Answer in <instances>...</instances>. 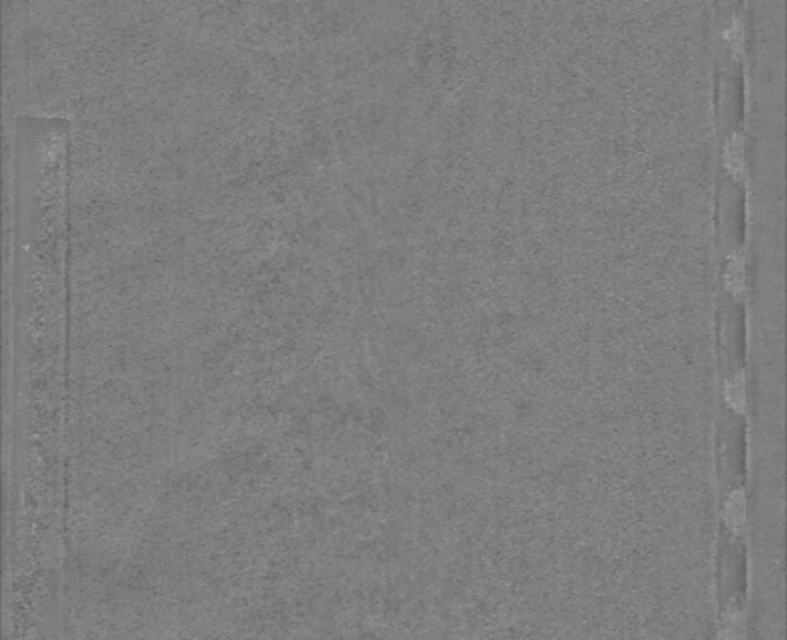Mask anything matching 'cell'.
Masks as SVG:
<instances>
[{"label":"cell","mask_w":787,"mask_h":640,"mask_svg":"<svg viewBox=\"0 0 787 640\" xmlns=\"http://www.w3.org/2000/svg\"><path fill=\"white\" fill-rule=\"evenodd\" d=\"M725 517H727V524L731 526V530L735 533H741V528L744 526V496H742L741 490L733 492V496L729 498Z\"/></svg>","instance_id":"6da1fadb"},{"label":"cell","mask_w":787,"mask_h":640,"mask_svg":"<svg viewBox=\"0 0 787 640\" xmlns=\"http://www.w3.org/2000/svg\"><path fill=\"white\" fill-rule=\"evenodd\" d=\"M727 400L731 402V406H735L736 409H741L744 406V385H742L741 374L735 375V380H731L727 383Z\"/></svg>","instance_id":"7a4b0ae2"}]
</instances>
